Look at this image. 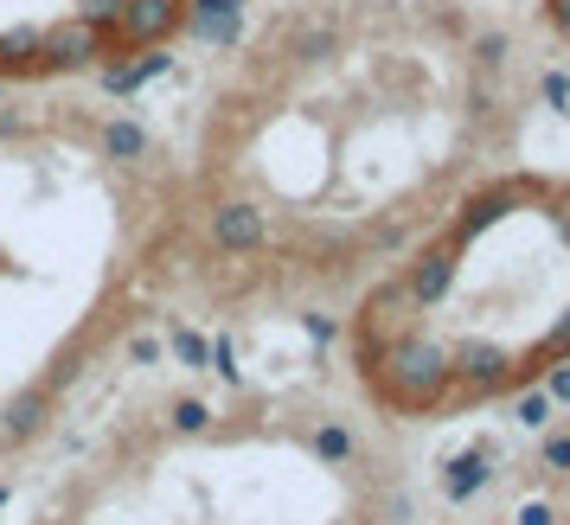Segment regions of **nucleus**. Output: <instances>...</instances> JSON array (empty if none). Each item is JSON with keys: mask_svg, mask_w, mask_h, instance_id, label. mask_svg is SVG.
I'll list each match as a JSON object with an SVG mask.
<instances>
[{"mask_svg": "<svg viewBox=\"0 0 570 525\" xmlns=\"http://www.w3.org/2000/svg\"><path fill=\"white\" fill-rule=\"evenodd\" d=\"M532 71L474 0H276L174 141L180 308H340L462 186L519 160Z\"/></svg>", "mask_w": 570, "mask_h": 525, "instance_id": "obj_1", "label": "nucleus"}, {"mask_svg": "<svg viewBox=\"0 0 570 525\" xmlns=\"http://www.w3.org/2000/svg\"><path fill=\"white\" fill-rule=\"evenodd\" d=\"M180 308L174 141L90 90H0V468Z\"/></svg>", "mask_w": 570, "mask_h": 525, "instance_id": "obj_2", "label": "nucleus"}, {"mask_svg": "<svg viewBox=\"0 0 570 525\" xmlns=\"http://www.w3.org/2000/svg\"><path fill=\"white\" fill-rule=\"evenodd\" d=\"M340 372L379 429H455L570 372V167L507 160L340 301Z\"/></svg>", "mask_w": 570, "mask_h": 525, "instance_id": "obj_3", "label": "nucleus"}, {"mask_svg": "<svg viewBox=\"0 0 570 525\" xmlns=\"http://www.w3.org/2000/svg\"><path fill=\"white\" fill-rule=\"evenodd\" d=\"M32 525H411L391 429L288 385L160 392L58 474Z\"/></svg>", "mask_w": 570, "mask_h": 525, "instance_id": "obj_4", "label": "nucleus"}, {"mask_svg": "<svg viewBox=\"0 0 570 525\" xmlns=\"http://www.w3.org/2000/svg\"><path fill=\"white\" fill-rule=\"evenodd\" d=\"M199 0H0V90H90L174 52Z\"/></svg>", "mask_w": 570, "mask_h": 525, "instance_id": "obj_5", "label": "nucleus"}, {"mask_svg": "<svg viewBox=\"0 0 570 525\" xmlns=\"http://www.w3.org/2000/svg\"><path fill=\"white\" fill-rule=\"evenodd\" d=\"M500 525H570V410L532 443V455H519Z\"/></svg>", "mask_w": 570, "mask_h": 525, "instance_id": "obj_6", "label": "nucleus"}, {"mask_svg": "<svg viewBox=\"0 0 570 525\" xmlns=\"http://www.w3.org/2000/svg\"><path fill=\"white\" fill-rule=\"evenodd\" d=\"M539 27L551 32V46L570 58V0H539Z\"/></svg>", "mask_w": 570, "mask_h": 525, "instance_id": "obj_7", "label": "nucleus"}]
</instances>
